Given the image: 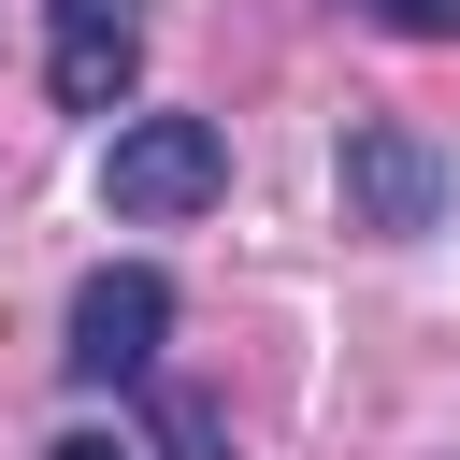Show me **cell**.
Instances as JSON below:
<instances>
[{"mask_svg": "<svg viewBox=\"0 0 460 460\" xmlns=\"http://www.w3.org/2000/svg\"><path fill=\"white\" fill-rule=\"evenodd\" d=\"M216 187H230V129H216V115H115V144H101V201H115L129 230L201 216Z\"/></svg>", "mask_w": 460, "mask_h": 460, "instance_id": "cell-1", "label": "cell"}, {"mask_svg": "<svg viewBox=\"0 0 460 460\" xmlns=\"http://www.w3.org/2000/svg\"><path fill=\"white\" fill-rule=\"evenodd\" d=\"M331 187H345V230H374V244H417V230H446V144H431L417 115H345V144H331Z\"/></svg>", "mask_w": 460, "mask_h": 460, "instance_id": "cell-2", "label": "cell"}, {"mask_svg": "<svg viewBox=\"0 0 460 460\" xmlns=\"http://www.w3.org/2000/svg\"><path fill=\"white\" fill-rule=\"evenodd\" d=\"M158 345H172V273L158 259H101L72 288V316H58V374L72 388H144Z\"/></svg>", "mask_w": 460, "mask_h": 460, "instance_id": "cell-3", "label": "cell"}, {"mask_svg": "<svg viewBox=\"0 0 460 460\" xmlns=\"http://www.w3.org/2000/svg\"><path fill=\"white\" fill-rule=\"evenodd\" d=\"M144 72V0H43V86L72 115H115Z\"/></svg>", "mask_w": 460, "mask_h": 460, "instance_id": "cell-4", "label": "cell"}, {"mask_svg": "<svg viewBox=\"0 0 460 460\" xmlns=\"http://www.w3.org/2000/svg\"><path fill=\"white\" fill-rule=\"evenodd\" d=\"M158 446H172V460H230V431H216V402H187V388H158Z\"/></svg>", "mask_w": 460, "mask_h": 460, "instance_id": "cell-5", "label": "cell"}, {"mask_svg": "<svg viewBox=\"0 0 460 460\" xmlns=\"http://www.w3.org/2000/svg\"><path fill=\"white\" fill-rule=\"evenodd\" d=\"M359 14H374V29H417V43H446V29H460V0H359Z\"/></svg>", "mask_w": 460, "mask_h": 460, "instance_id": "cell-6", "label": "cell"}, {"mask_svg": "<svg viewBox=\"0 0 460 460\" xmlns=\"http://www.w3.org/2000/svg\"><path fill=\"white\" fill-rule=\"evenodd\" d=\"M43 460H144V446H129V431H58Z\"/></svg>", "mask_w": 460, "mask_h": 460, "instance_id": "cell-7", "label": "cell"}]
</instances>
